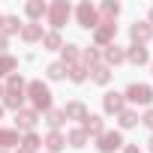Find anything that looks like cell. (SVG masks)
I'll list each match as a JSON object with an SVG mask.
<instances>
[{"label":"cell","mask_w":153,"mask_h":153,"mask_svg":"<svg viewBox=\"0 0 153 153\" xmlns=\"http://www.w3.org/2000/svg\"><path fill=\"white\" fill-rule=\"evenodd\" d=\"M24 78L15 72V75H9L6 78V87H3V105L6 108H12V111H18V108H24Z\"/></svg>","instance_id":"cell-1"},{"label":"cell","mask_w":153,"mask_h":153,"mask_svg":"<svg viewBox=\"0 0 153 153\" xmlns=\"http://www.w3.org/2000/svg\"><path fill=\"white\" fill-rule=\"evenodd\" d=\"M27 96H30V102H33V108H42V111H48L51 108V90H48V84H42V81H27Z\"/></svg>","instance_id":"cell-2"},{"label":"cell","mask_w":153,"mask_h":153,"mask_svg":"<svg viewBox=\"0 0 153 153\" xmlns=\"http://www.w3.org/2000/svg\"><path fill=\"white\" fill-rule=\"evenodd\" d=\"M69 15H72V6H69V0H54V3L48 6V21H51V27L60 33V27L69 21Z\"/></svg>","instance_id":"cell-3"},{"label":"cell","mask_w":153,"mask_h":153,"mask_svg":"<svg viewBox=\"0 0 153 153\" xmlns=\"http://www.w3.org/2000/svg\"><path fill=\"white\" fill-rule=\"evenodd\" d=\"M75 18H78V27H84V30H96V27H99V12H96V6L90 3V0L78 3Z\"/></svg>","instance_id":"cell-4"},{"label":"cell","mask_w":153,"mask_h":153,"mask_svg":"<svg viewBox=\"0 0 153 153\" xmlns=\"http://www.w3.org/2000/svg\"><path fill=\"white\" fill-rule=\"evenodd\" d=\"M123 99L126 102H135V105H150L153 102V87L150 84H129L126 90H123Z\"/></svg>","instance_id":"cell-5"},{"label":"cell","mask_w":153,"mask_h":153,"mask_svg":"<svg viewBox=\"0 0 153 153\" xmlns=\"http://www.w3.org/2000/svg\"><path fill=\"white\" fill-rule=\"evenodd\" d=\"M120 144H123V135H120L117 129H114V132H108V129H105V132L96 138V150H99V153H117V150H120Z\"/></svg>","instance_id":"cell-6"},{"label":"cell","mask_w":153,"mask_h":153,"mask_svg":"<svg viewBox=\"0 0 153 153\" xmlns=\"http://www.w3.org/2000/svg\"><path fill=\"white\" fill-rule=\"evenodd\" d=\"M117 36V24L114 21H99V27L93 30V42L96 45H111Z\"/></svg>","instance_id":"cell-7"},{"label":"cell","mask_w":153,"mask_h":153,"mask_svg":"<svg viewBox=\"0 0 153 153\" xmlns=\"http://www.w3.org/2000/svg\"><path fill=\"white\" fill-rule=\"evenodd\" d=\"M39 123V114L36 108H18L15 111V129H24V132H33V126Z\"/></svg>","instance_id":"cell-8"},{"label":"cell","mask_w":153,"mask_h":153,"mask_svg":"<svg viewBox=\"0 0 153 153\" xmlns=\"http://www.w3.org/2000/svg\"><path fill=\"white\" fill-rule=\"evenodd\" d=\"M129 36H132V45H144V42L153 39V27H150L147 21H135V24L129 27Z\"/></svg>","instance_id":"cell-9"},{"label":"cell","mask_w":153,"mask_h":153,"mask_svg":"<svg viewBox=\"0 0 153 153\" xmlns=\"http://www.w3.org/2000/svg\"><path fill=\"white\" fill-rule=\"evenodd\" d=\"M102 108H105V114H120V111L126 108V99H123V93H114V90H108V93L102 96Z\"/></svg>","instance_id":"cell-10"},{"label":"cell","mask_w":153,"mask_h":153,"mask_svg":"<svg viewBox=\"0 0 153 153\" xmlns=\"http://www.w3.org/2000/svg\"><path fill=\"white\" fill-rule=\"evenodd\" d=\"M87 114H90V111H87V105H84L81 99H72V102H66V108H63V117H66V120H81V123H84Z\"/></svg>","instance_id":"cell-11"},{"label":"cell","mask_w":153,"mask_h":153,"mask_svg":"<svg viewBox=\"0 0 153 153\" xmlns=\"http://www.w3.org/2000/svg\"><path fill=\"white\" fill-rule=\"evenodd\" d=\"M81 129H84L87 135L99 138V135L105 132V123H102V117H99V114H87V117H84V123H81Z\"/></svg>","instance_id":"cell-12"},{"label":"cell","mask_w":153,"mask_h":153,"mask_svg":"<svg viewBox=\"0 0 153 153\" xmlns=\"http://www.w3.org/2000/svg\"><path fill=\"white\" fill-rule=\"evenodd\" d=\"M126 60V48H120V45H105V66L111 69V66H117V63H123Z\"/></svg>","instance_id":"cell-13"},{"label":"cell","mask_w":153,"mask_h":153,"mask_svg":"<svg viewBox=\"0 0 153 153\" xmlns=\"http://www.w3.org/2000/svg\"><path fill=\"white\" fill-rule=\"evenodd\" d=\"M24 12H27V18H30L33 24H39V18H42V15H48V6L42 3V0H27Z\"/></svg>","instance_id":"cell-14"},{"label":"cell","mask_w":153,"mask_h":153,"mask_svg":"<svg viewBox=\"0 0 153 153\" xmlns=\"http://www.w3.org/2000/svg\"><path fill=\"white\" fill-rule=\"evenodd\" d=\"M126 60L135 63V66H144V63L150 60V54H147L144 45H129V48H126Z\"/></svg>","instance_id":"cell-15"},{"label":"cell","mask_w":153,"mask_h":153,"mask_svg":"<svg viewBox=\"0 0 153 153\" xmlns=\"http://www.w3.org/2000/svg\"><path fill=\"white\" fill-rule=\"evenodd\" d=\"M87 72H90L93 84H108V81H111V69H108L105 63H96V66H90Z\"/></svg>","instance_id":"cell-16"},{"label":"cell","mask_w":153,"mask_h":153,"mask_svg":"<svg viewBox=\"0 0 153 153\" xmlns=\"http://www.w3.org/2000/svg\"><path fill=\"white\" fill-rule=\"evenodd\" d=\"M0 33H3L6 39H9L12 33H21V21H18V15H3V21H0Z\"/></svg>","instance_id":"cell-17"},{"label":"cell","mask_w":153,"mask_h":153,"mask_svg":"<svg viewBox=\"0 0 153 153\" xmlns=\"http://www.w3.org/2000/svg\"><path fill=\"white\" fill-rule=\"evenodd\" d=\"M42 36H45L42 33V24H33V21L30 24H21V39L24 42H39Z\"/></svg>","instance_id":"cell-18"},{"label":"cell","mask_w":153,"mask_h":153,"mask_svg":"<svg viewBox=\"0 0 153 153\" xmlns=\"http://www.w3.org/2000/svg\"><path fill=\"white\" fill-rule=\"evenodd\" d=\"M42 144L48 147V153H60V150L66 147V135H60V132H48Z\"/></svg>","instance_id":"cell-19"},{"label":"cell","mask_w":153,"mask_h":153,"mask_svg":"<svg viewBox=\"0 0 153 153\" xmlns=\"http://www.w3.org/2000/svg\"><path fill=\"white\" fill-rule=\"evenodd\" d=\"M60 54H63V66H75V63H78V57H81V51H78V45H75V42H66V45L60 48Z\"/></svg>","instance_id":"cell-20"},{"label":"cell","mask_w":153,"mask_h":153,"mask_svg":"<svg viewBox=\"0 0 153 153\" xmlns=\"http://www.w3.org/2000/svg\"><path fill=\"white\" fill-rule=\"evenodd\" d=\"M99 12H102V18H99V21H114V18L120 15V3H117V0H102Z\"/></svg>","instance_id":"cell-21"},{"label":"cell","mask_w":153,"mask_h":153,"mask_svg":"<svg viewBox=\"0 0 153 153\" xmlns=\"http://www.w3.org/2000/svg\"><path fill=\"white\" fill-rule=\"evenodd\" d=\"M15 144H21L18 129H0V150H9V147H15Z\"/></svg>","instance_id":"cell-22"},{"label":"cell","mask_w":153,"mask_h":153,"mask_svg":"<svg viewBox=\"0 0 153 153\" xmlns=\"http://www.w3.org/2000/svg\"><path fill=\"white\" fill-rule=\"evenodd\" d=\"M66 75H69V81H75V84H84V81H87V66H84V63L66 66Z\"/></svg>","instance_id":"cell-23"},{"label":"cell","mask_w":153,"mask_h":153,"mask_svg":"<svg viewBox=\"0 0 153 153\" xmlns=\"http://www.w3.org/2000/svg\"><path fill=\"white\" fill-rule=\"evenodd\" d=\"M66 144H69V147H75V150H81V147L87 144V132H84L81 126H78V129H72V132L66 135Z\"/></svg>","instance_id":"cell-24"},{"label":"cell","mask_w":153,"mask_h":153,"mask_svg":"<svg viewBox=\"0 0 153 153\" xmlns=\"http://www.w3.org/2000/svg\"><path fill=\"white\" fill-rule=\"evenodd\" d=\"M15 69H18V60L12 57V54H0V75H15Z\"/></svg>","instance_id":"cell-25"},{"label":"cell","mask_w":153,"mask_h":153,"mask_svg":"<svg viewBox=\"0 0 153 153\" xmlns=\"http://www.w3.org/2000/svg\"><path fill=\"white\" fill-rule=\"evenodd\" d=\"M42 45H45V51H60V48H63V39H60L57 30H51V33L42 36Z\"/></svg>","instance_id":"cell-26"},{"label":"cell","mask_w":153,"mask_h":153,"mask_svg":"<svg viewBox=\"0 0 153 153\" xmlns=\"http://www.w3.org/2000/svg\"><path fill=\"white\" fill-rule=\"evenodd\" d=\"M63 120H66L63 111H57V108H48V111H45V123L51 126V132H57V129L63 126Z\"/></svg>","instance_id":"cell-27"},{"label":"cell","mask_w":153,"mask_h":153,"mask_svg":"<svg viewBox=\"0 0 153 153\" xmlns=\"http://www.w3.org/2000/svg\"><path fill=\"white\" fill-rule=\"evenodd\" d=\"M117 123H120V129H132V126H138V114L129 111V108H123L117 114Z\"/></svg>","instance_id":"cell-28"},{"label":"cell","mask_w":153,"mask_h":153,"mask_svg":"<svg viewBox=\"0 0 153 153\" xmlns=\"http://www.w3.org/2000/svg\"><path fill=\"white\" fill-rule=\"evenodd\" d=\"M39 144H42V138H39L36 132H27V135L21 138V147H24V150H30V153H36V150H39Z\"/></svg>","instance_id":"cell-29"},{"label":"cell","mask_w":153,"mask_h":153,"mask_svg":"<svg viewBox=\"0 0 153 153\" xmlns=\"http://www.w3.org/2000/svg\"><path fill=\"white\" fill-rule=\"evenodd\" d=\"M45 75H48L51 81H63V78H66V66H63V63H51V66L45 69Z\"/></svg>","instance_id":"cell-30"},{"label":"cell","mask_w":153,"mask_h":153,"mask_svg":"<svg viewBox=\"0 0 153 153\" xmlns=\"http://www.w3.org/2000/svg\"><path fill=\"white\" fill-rule=\"evenodd\" d=\"M81 57H84V66H96L102 54H99V48H84V51H81Z\"/></svg>","instance_id":"cell-31"},{"label":"cell","mask_w":153,"mask_h":153,"mask_svg":"<svg viewBox=\"0 0 153 153\" xmlns=\"http://www.w3.org/2000/svg\"><path fill=\"white\" fill-rule=\"evenodd\" d=\"M141 123H144V126H150V129H153V108H150V111H147V114H144V117H141Z\"/></svg>","instance_id":"cell-32"},{"label":"cell","mask_w":153,"mask_h":153,"mask_svg":"<svg viewBox=\"0 0 153 153\" xmlns=\"http://www.w3.org/2000/svg\"><path fill=\"white\" fill-rule=\"evenodd\" d=\"M123 153H141V147H138V144H126V147H123Z\"/></svg>","instance_id":"cell-33"},{"label":"cell","mask_w":153,"mask_h":153,"mask_svg":"<svg viewBox=\"0 0 153 153\" xmlns=\"http://www.w3.org/2000/svg\"><path fill=\"white\" fill-rule=\"evenodd\" d=\"M6 45H9V39H6L3 33H0V54H3V51H6Z\"/></svg>","instance_id":"cell-34"},{"label":"cell","mask_w":153,"mask_h":153,"mask_svg":"<svg viewBox=\"0 0 153 153\" xmlns=\"http://www.w3.org/2000/svg\"><path fill=\"white\" fill-rule=\"evenodd\" d=\"M147 18H150V21H147V24H150V27H153V6H150V15H147Z\"/></svg>","instance_id":"cell-35"},{"label":"cell","mask_w":153,"mask_h":153,"mask_svg":"<svg viewBox=\"0 0 153 153\" xmlns=\"http://www.w3.org/2000/svg\"><path fill=\"white\" fill-rule=\"evenodd\" d=\"M147 147H150V153H153V135H150V141H147Z\"/></svg>","instance_id":"cell-36"},{"label":"cell","mask_w":153,"mask_h":153,"mask_svg":"<svg viewBox=\"0 0 153 153\" xmlns=\"http://www.w3.org/2000/svg\"><path fill=\"white\" fill-rule=\"evenodd\" d=\"M15 153H30V150H24V147H18V150H15Z\"/></svg>","instance_id":"cell-37"},{"label":"cell","mask_w":153,"mask_h":153,"mask_svg":"<svg viewBox=\"0 0 153 153\" xmlns=\"http://www.w3.org/2000/svg\"><path fill=\"white\" fill-rule=\"evenodd\" d=\"M0 96H3V87H0Z\"/></svg>","instance_id":"cell-38"},{"label":"cell","mask_w":153,"mask_h":153,"mask_svg":"<svg viewBox=\"0 0 153 153\" xmlns=\"http://www.w3.org/2000/svg\"><path fill=\"white\" fill-rule=\"evenodd\" d=\"M0 114H3V108H0Z\"/></svg>","instance_id":"cell-39"},{"label":"cell","mask_w":153,"mask_h":153,"mask_svg":"<svg viewBox=\"0 0 153 153\" xmlns=\"http://www.w3.org/2000/svg\"><path fill=\"white\" fill-rule=\"evenodd\" d=\"M0 21H3V15H0Z\"/></svg>","instance_id":"cell-40"},{"label":"cell","mask_w":153,"mask_h":153,"mask_svg":"<svg viewBox=\"0 0 153 153\" xmlns=\"http://www.w3.org/2000/svg\"><path fill=\"white\" fill-rule=\"evenodd\" d=\"M0 153H6V150H0Z\"/></svg>","instance_id":"cell-41"}]
</instances>
